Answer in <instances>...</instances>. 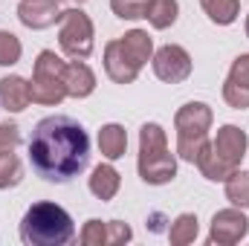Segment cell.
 Instances as JSON below:
<instances>
[{
	"label": "cell",
	"mask_w": 249,
	"mask_h": 246,
	"mask_svg": "<svg viewBox=\"0 0 249 246\" xmlns=\"http://www.w3.org/2000/svg\"><path fill=\"white\" fill-rule=\"evenodd\" d=\"M29 159L44 180L67 183L87 168L90 136L70 116H47L35 124L29 139Z\"/></svg>",
	"instance_id": "6da1fadb"
},
{
	"label": "cell",
	"mask_w": 249,
	"mask_h": 246,
	"mask_svg": "<svg viewBox=\"0 0 249 246\" xmlns=\"http://www.w3.org/2000/svg\"><path fill=\"white\" fill-rule=\"evenodd\" d=\"M70 214L55 203H35L20 220V241L26 246H61L72 241Z\"/></svg>",
	"instance_id": "7a4b0ae2"
},
{
	"label": "cell",
	"mask_w": 249,
	"mask_h": 246,
	"mask_svg": "<svg viewBox=\"0 0 249 246\" xmlns=\"http://www.w3.org/2000/svg\"><path fill=\"white\" fill-rule=\"evenodd\" d=\"M151 53H154V44H151L148 32L133 29L124 38L110 41L105 47V70L116 84H130L139 75L142 64L151 61Z\"/></svg>",
	"instance_id": "3957f363"
},
{
	"label": "cell",
	"mask_w": 249,
	"mask_h": 246,
	"mask_svg": "<svg viewBox=\"0 0 249 246\" xmlns=\"http://www.w3.org/2000/svg\"><path fill=\"white\" fill-rule=\"evenodd\" d=\"M177 174V159L168 151L165 130L157 122L142 124L139 133V177L148 185H165Z\"/></svg>",
	"instance_id": "277c9868"
},
{
	"label": "cell",
	"mask_w": 249,
	"mask_h": 246,
	"mask_svg": "<svg viewBox=\"0 0 249 246\" xmlns=\"http://www.w3.org/2000/svg\"><path fill=\"white\" fill-rule=\"evenodd\" d=\"M64 70H67V61H61L53 50H44L38 55L32 81H29V96L35 105H58L67 96Z\"/></svg>",
	"instance_id": "5b68a950"
},
{
	"label": "cell",
	"mask_w": 249,
	"mask_h": 246,
	"mask_svg": "<svg viewBox=\"0 0 249 246\" xmlns=\"http://www.w3.org/2000/svg\"><path fill=\"white\" fill-rule=\"evenodd\" d=\"M61 50L72 61H84L93 53V23L81 9L61 12V29H58Z\"/></svg>",
	"instance_id": "8992f818"
},
{
	"label": "cell",
	"mask_w": 249,
	"mask_h": 246,
	"mask_svg": "<svg viewBox=\"0 0 249 246\" xmlns=\"http://www.w3.org/2000/svg\"><path fill=\"white\" fill-rule=\"evenodd\" d=\"M154 72L160 81L168 84H180L191 75V55L177 44H165L162 50H157L154 55Z\"/></svg>",
	"instance_id": "52a82bcc"
},
{
	"label": "cell",
	"mask_w": 249,
	"mask_h": 246,
	"mask_svg": "<svg viewBox=\"0 0 249 246\" xmlns=\"http://www.w3.org/2000/svg\"><path fill=\"white\" fill-rule=\"evenodd\" d=\"M177 139H209L212 127V107L203 102H188L177 110Z\"/></svg>",
	"instance_id": "ba28073f"
},
{
	"label": "cell",
	"mask_w": 249,
	"mask_h": 246,
	"mask_svg": "<svg viewBox=\"0 0 249 246\" xmlns=\"http://www.w3.org/2000/svg\"><path fill=\"white\" fill-rule=\"evenodd\" d=\"M249 232V220L244 211L238 209H223L214 214L212 220V232H209V244H238L244 241Z\"/></svg>",
	"instance_id": "9c48e42d"
},
{
	"label": "cell",
	"mask_w": 249,
	"mask_h": 246,
	"mask_svg": "<svg viewBox=\"0 0 249 246\" xmlns=\"http://www.w3.org/2000/svg\"><path fill=\"white\" fill-rule=\"evenodd\" d=\"M18 18L29 29H47L55 20H61V9L58 0H23L18 6Z\"/></svg>",
	"instance_id": "30bf717a"
},
{
	"label": "cell",
	"mask_w": 249,
	"mask_h": 246,
	"mask_svg": "<svg viewBox=\"0 0 249 246\" xmlns=\"http://www.w3.org/2000/svg\"><path fill=\"white\" fill-rule=\"evenodd\" d=\"M247 133L238 127V124H223L220 130H217V139L212 142V148L232 165V168H238L241 165V159L247 157Z\"/></svg>",
	"instance_id": "8fae6325"
},
{
	"label": "cell",
	"mask_w": 249,
	"mask_h": 246,
	"mask_svg": "<svg viewBox=\"0 0 249 246\" xmlns=\"http://www.w3.org/2000/svg\"><path fill=\"white\" fill-rule=\"evenodd\" d=\"M130 241V226L119 223V220H110V223H102V220H87L84 232H81V244L84 246H102V244H127Z\"/></svg>",
	"instance_id": "7c38bea8"
},
{
	"label": "cell",
	"mask_w": 249,
	"mask_h": 246,
	"mask_svg": "<svg viewBox=\"0 0 249 246\" xmlns=\"http://www.w3.org/2000/svg\"><path fill=\"white\" fill-rule=\"evenodd\" d=\"M32 102L29 96V81L20 78V75H6L0 78V105L9 110V113H20L26 110Z\"/></svg>",
	"instance_id": "4fadbf2b"
},
{
	"label": "cell",
	"mask_w": 249,
	"mask_h": 246,
	"mask_svg": "<svg viewBox=\"0 0 249 246\" xmlns=\"http://www.w3.org/2000/svg\"><path fill=\"white\" fill-rule=\"evenodd\" d=\"M64 84H67V96L87 99L96 90V75L84 61H70L67 70H64Z\"/></svg>",
	"instance_id": "5bb4252c"
},
{
	"label": "cell",
	"mask_w": 249,
	"mask_h": 246,
	"mask_svg": "<svg viewBox=\"0 0 249 246\" xmlns=\"http://www.w3.org/2000/svg\"><path fill=\"white\" fill-rule=\"evenodd\" d=\"M197 168L203 171V177L206 180H212V183H226V177L232 174V171H238V168H232L214 148H212V142H206V148L200 151V157H197Z\"/></svg>",
	"instance_id": "9a60e30c"
},
{
	"label": "cell",
	"mask_w": 249,
	"mask_h": 246,
	"mask_svg": "<svg viewBox=\"0 0 249 246\" xmlns=\"http://www.w3.org/2000/svg\"><path fill=\"white\" fill-rule=\"evenodd\" d=\"M119 183H122L119 171H116L113 165H107V162L96 165L93 174H90V191H93L99 200H113L116 191H119Z\"/></svg>",
	"instance_id": "2e32d148"
},
{
	"label": "cell",
	"mask_w": 249,
	"mask_h": 246,
	"mask_svg": "<svg viewBox=\"0 0 249 246\" xmlns=\"http://www.w3.org/2000/svg\"><path fill=\"white\" fill-rule=\"evenodd\" d=\"M124 148H127V133H124L122 124H105L99 130V151L105 159L124 157Z\"/></svg>",
	"instance_id": "e0dca14e"
},
{
	"label": "cell",
	"mask_w": 249,
	"mask_h": 246,
	"mask_svg": "<svg viewBox=\"0 0 249 246\" xmlns=\"http://www.w3.org/2000/svg\"><path fill=\"white\" fill-rule=\"evenodd\" d=\"M200 6L209 15V20L217 23V26H229L241 15V3L238 0H200Z\"/></svg>",
	"instance_id": "ac0fdd59"
},
{
	"label": "cell",
	"mask_w": 249,
	"mask_h": 246,
	"mask_svg": "<svg viewBox=\"0 0 249 246\" xmlns=\"http://www.w3.org/2000/svg\"><path fill=\"white\" fill-rule=\"evenodd\" d=\"M177 12H180L177 0H151V3H148L145 18L151 20V26H154V29H168V26H174Z\"/></svg>",
	"instance_id": "d6986e66"
},
{
	"label": "cell",
	"mask_w": 249,
	"mask_h": 246,
	"mask_svg": "<svg viewBox=\"0 0 249 246\" xmlns=\"http://www.w3.org/2000/svg\"><path fill=\"white\" fill-rule=\"evenodd\" d=\"M226 197L232 200V206L249 209V171H232L226 177Z\"/></svg>",
	"instance_id": "ffe728a7"
},
{
	"label": "cell",
	"mask_w": 249,
	"mask_h": 246,
	"mask_svg": "<svg viewBox=\"0 0 249 246\" xmlns=\"http://www.w3.org/2000/svg\"><path fill=\"white\" fill-rule=\"evenodd\" d=\"M197 217L194 214H180L174 223H171V229H168V241L174 246H186L191 244L194 238H197Z\"/></svg>",
	"instance_id": "44dd1931"
},
{
	"label": "cell",
	"mask_w": 249,
	"mask_h": 246,
	"mask_svg": "<svg viewBox=\"0 0 249 246\" xmlns=\"http://www.w3.org/2000/svg\"><path fill=\"white\" fill-rule=\"evenodd\" d=\"M23 180V165L12 151H0V188H15Z\"/></svg>",
	"instance_id": "7402d4cb"
},
{
	"label": "cell",
	"mask_w": 249,
	"mask_h": 246,
	"mask_svg": "<svg viewBox=\"0 0 249 246\" xmlns=\"http://www.w3.org/2000/svg\"><path fill=\"white\" fill-rule=\"evenodd\" d=\"M20 53H23V47H20L18 35H12V32H0V67H12V64H18L20 61Z\"/></svg>",
	"instance_id": "603a6c76"
},
{
	"label": "cell",
	"mask_w": 249,
	"mask_h": 246,
	"mask_svg": "<svg viewBox=\"0 0 249 246\" xmlns=\"http://www.w3.org/2000/svg\"><path fill=\"white\" fill-rule=\"evenodd\" d=\"M148 3H151V0H110V9H113L116 18H122V20H136V18H145Z\"/></svg>",
	"instance_id": "cb8c5ba5"
},
{
	"label": "cell",
	"mask_w": 249,
	"mask_h": 246,
	"mask_svg": "<svg viewBox=\"0 0 249 246\" xmlns=\"http://www.w3.org/2000/svg\"><path fill=\"white\" fill-rule=\"evenodd\" d=\"M223 99H226L229 107L244 110V107H249V87H241V84H235V81L226 78V84H223Z\"/></svg>",
	"instance_id": "d4e9b609"
},
{
	"label": "cell",
	"mask_w": 249,
	"mask_h": 246,
	"mask_svg": "<svg viewBox=\"0 0 249 246\" xmlns=\"http://www.w3.org/2000/svg\"><path fill=\"white\" fill-rule=\"evenodd\" d=\"M20 142V130L15 122H0V151H15Z\"/></svg>",
	"instance_id": "484cf974"
},
{
	"label": "cell",
	"mask_w": 249,
	"mask_h": 246,
	"mask_svg": "<svg viewBox=\"0 0 249 246\" xmlns=\"http://www.w3.org/2000/svg\"><path fill=\"white\" fill-rule=\"evenodd\" d=\"M229 81H235V84H241V87H249V55L235 58L232 70H229Z\"/></svg>",
	"instance_id": "4316f807"
},
{
	"label": "cell",
	"mask_w": 249,
	"mask_h": 246,
	"mask_svg": "<svg viewBox=\"0 0 249 246\" xmlns=\"http://www.w3.org/2000/svg\"><path fill=\"white\" fill-rule=\"evenodd\" d=\"M247 35H249V18H247Z\"/></svg>",
	"instance_id": "83f0119b"
},
{
	"label": "cell",
	"mask_w": 249,
	"mask_h": 246,
	"mask_svg": "<svg viewBox=\"0 0 249 246\" xmlns=\"http://www.w3.org/2000/svg\"><path fill=\"white\" fill-rule=\"evenodd\" d=\"M78 3H84V0H78Z\"/></svg>",
	"instance_id": "f1b7e54d"
}]
</instances>
